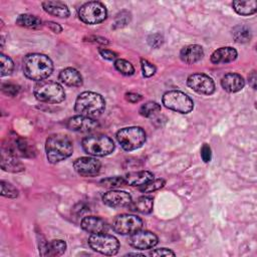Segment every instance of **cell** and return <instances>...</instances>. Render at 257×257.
Masks as SVG:
<instances>
[{"label":"cell","mask_w":257,"mask_h":257,"mask_svg":"<svg viewBox=\"0 0 257 257\" xmlns=\"http://www.w3.org/2000/svg\"><path fill=\"white\" fill-rule=\"evenodd\" d=\"M160 111H161V105L156 101H148L140 107V113L146 117L154 116Z\"/></svg>","instance_id":"cell-30"},{"label":"cell","mask_w":257,"mask_h":257,"mask_svg":"<svg viewBox=\"0 0 257 257\" xmlns=\"http://www.w3.org/2000/svg\"><path fill=\"white\" fill-rule=\"evenodd\" d=\"M204 56L203 47L198 44H190L182 48L180 52V58L187 64H194L202 59Z\"/></svg>","instance_id":"cell-18"},{"label":"cell","mask_w":257,"mask_h":257,"mask_svg":"<svg viewBox=\"0 0 257 257\" xmlns=\"http://www.w3.org/2000/svg\"><path fill=\"white\" fill-rule=\"evenodd\" d=\"M107 15L105 6L98 1L86 2L78 9L79 19L86 24H98L102 22Z\"/></svg>","instance_id":"cell-9"},{"label":"cell","mask_w":257,"mask_h":257,"mask_svg":"<svg viewBox=\"0 0 257 257\" xmlns=\"http://www.w3.org/2000/svg\"><path fill=\"white\" fill-rule=\"evenodd\" d=\"M201 157H202V160L205 163H209L211 161L212 153H211V148L208 144H204L202 146V148H201Z\"/></svg>","instance_id":"cell-40"},{"label":"cell","mask_w":257,"mask_h":257,"mask_svg":"<svg viewBox=\"0 0 257 257\" xmlns=\"http://www.w3.org/2000/svg\"><path fill=\"white\" fill-rule=\"evenodd\" d=\"M154 179V175L149 171H139L126 174L124 177L125 184L130 186H142Z\"/></svg>","instance_id":"cell-25"},{"label":"cell","mask_w":257,"mask_h":257,"mask_svg":"<svg viewBox=\"0 0 257 257\" xmlns=\"http://www.w3.org/2000/svg\"><path fill=\"white\" fill-rule=\"evenodd\" d=\"M131 21V13L126 10H122L118 12L114 18L113 28H121L128 24Z\"/></svg>","instance_id":"cell-35"},{"label":"cell","mask_w":257,"mask_h":257,"mask_svg":"<svg viewBox=\"0 0 257 257\" xmlns=\"http://www.w3.org/2000/svg\"><path fill=\"white\" fill-rule=\"evenodd\" d=\"M221 85L228 92H237L244 87L245 80L240 74L231 72L222 77Z\"/></svg>","instance_id":"cell-19"},{"label":"cell","mask_w":257,"mask_h":257,"mask_svg":"<svg viewBox=\"0 0 257 257\" xmlns=\"http://www.w3.org/2000/svg\"><path fill=\"white\" fill-rule=\"evenodd\" d=\"M46 25H47V27H48L51 31H53L54 33H59V32L62 31V27H61L59 24L55 23V22L47 21V22H46Z\"/></svg>","instance_id":"cell-45"},{"label":"cell","mask_w":257,"mask_h":257,"mask_svg":"<svg viewBox=\"0 0 257 257\" xmlns=\"http://www.w3.org/2000/svg\"><path fill=\"white\" fill-rule=\"evenodd\" d=\"M82 148L85 153L95 157L109 155L114 150V144L110 138L104 135H91L82 140Z\"/></svg>","instance_id":"cell-5"},{"label":"cell","mask_w":257,"mask_h":257,"mask_svg":"<svg viewBox=\"0 0 257 257\" xmlns=\"http://www.w3.org/2000/svg\"><path fill=\"white\" fill-rule=\"evenodd\" d=\"M16 24L19 26H22V27H26V28L37 29L42 26V21L34 15L20 14L16 19Z\"/></svg>","instance_id":"cell-28"},{"label":"cell","mask_w":257,"mask_h":257,"mask_svg":"<svg viewBox=\"0 0 257 257\" xmlns=\"http://www.w3.org/2000/svg\"><path fill=\"white\" fill-rule=\"evenodd\" d=\"M1 169L6 172L11 173H19L24 171V166L21 164V162L18 161L17 157L8 153L7 151L2 149L1 153V161H0Z\"/></svg>","instance_id":"cell-20"},{"label":"cell","mask_w":257,"mask_h":257,"mask_svg":"<svg viewBox=\"0 0 257 257\" xmlns=\"http://www.w3.org/2000/svg\"><path fill=\"white\" fill-rule=\"evenodd\" d=\"M81 228L90 234L107 233L109 230L108 224L101 218L95 216H86L80 222Z\"/></svg>","instance_id":"cell-17"},{"label":"cell","mask_w":257,"mask_h":257,"mask_svg":"<svg viewBox=\"0 0 257 257\" xmlns=\"http://www.w3.org/2000/svg\"><path fill=\"white\" fill-rule=\"evenodd\" d=\"M233 38L238 43H247L251 39V31L247 26H236L233 29Z\"/></svg>","instance_id":"cell-29"},{"label":"cell","mask_w":257,"mask_h":257,"mask_svg":"<svg viewBox=\"0 0 257 257\" xmlns=\"http://www.w3.org/2000/svg\"><path fill=\"white\" fill-rule=\"evenodd\" d=\"M116 140L125 151H134L141 148L146 142V133L140 126H128L116 133Z\"/></svg>","instance_id":"cell-6"},{"label":"cell","mask_w":257,"mask_h":257,"mask_svg":"<svg viewBox=\"0 0 257 257\" xmlns=\"http://www.w3.org/2000/svg\"><path fill=\"white\" fill-rule=\"evenodd\" d=\"M175 252L167 248H159L150 252V256H175Z\"/></svg>","instance_id":"cell-41"},{"label":"cell","mask_w":257,"mask_h":257,"mask_svg":"<svg viewBox=\"0 0 257 257\" xmlns=\"http://www.w3.org/2000/svg\"><path fill=\"white\" fill-rule=\"evenodd\" d=\"M127 207L133 212H138L141 214H149L153 211V207H154L153 198L148 196L139 197L137 200L132 201V203Z\"/></svg>","instance_id":"cell-26"},{"label":"cell","mask_w":257,"mask_h":257,"mask_svg":"<svg viewBox=\"0 0 257 257\" xmlns=\"http://www.w3.org/2000/svg\"><path fill=\"white\" fill-rule=\"evenodd\" d=\"M143 226L144 222L140 217L130 214L118 215L112 222V229L121 235H132L140 231Z\"/></svg>","instance_id":"cell-11"},{"label":"cell","mask_w":257,"mask_h":257,"mask_svg":"<svg viewBox=\"0 0 257 257\" xmlns=\"http://www.w3.org/2000/svg\"><path fill=\"white\" fill-rule=\"evenodd\" d=\"M0 64H1V73H0L1 76L10 74L14 68L12 59L9 56L5 55L4 53L0 54Z\"/></svg>","instance_id":"cell-33"},{"label":"cell","mask_w":257,"mask_h":257,"mask_svg":"<svg viewBox=\"0 0 257 257\" xmlns=\"http://www.w3.org/2000/svg\"><path fill=\"white\" fill-rule=\"evenodd\" d=\"M66 126L74 132L89 133L95 131L99 126V123L92 117L78 114L70 117L66 122Z\"/></svg>","instance_id":"cell-15"},{"label":"cell","mask_w":257,"mask_h":257,"mask_svg":"<svg viewBox=\"0 0 257 257\" xmlns=\"http://www.w3.org/2000/svg\"><path fill=\"white\" fill-rule=\"evenodd\" d=\"M102 202L112 208L127 207L132 203V197L125 191L112 190L102 195Z\"/></svg>","instance_id":"cell-16"},{"label":"cell","mask_w":257,"mask_h":257,"mask_svg":"<svg viewBox=\"0 0 257 257\" xmlns=\"http://www.w3.org/2000/svg\"><path fill=\"white\" fill-rule=\"evenodd\" d=\"M89 42H93V43H99V44H103V45H107L108 41L106 38L100 37V36H88L87 40Z\"/></svg>","instance_id":"cell-43"},{"label":"cell","mask_w":257,"mask_h":257,"mask_svg":"<svg viewBox=\"0 0 257 257\" xmlns=\"http://www.w3.org/2000/svg\"><path fill=\"white\" fill-rule=\"evenodd\" d=\"M165 185V180L163 179H153L152 181L142 185L139 187V190L143 193H152L154 191H157L161 188H163Z\"/></svg>","instance_id":"cell-32"},{"label":"cell","mask_w":257,"mask_h":257,"mask_svg":"<svg viewBox=\"0 0 257 257\" xmlns=\"http://www.w3.org/2000/svg\"><path fill=\"white\" fill-rule=\"evenodd\" d=\"M22 68L25 76L29 79L42 81L51 74L53 63L45 54L30 53L24 57Z\"/></svg>","instance_id":"cell-1"},{"label":"cell","mask_w":257,"mask_h":257,"mask_svg":"<svg viewBox=\"0 0 257 257\" xmlns=\"http://www.w3.org/2000/svg\"><path fill=\"white\" fill-rule=\"evenodd\" d=\"M127 255H134V256H144L143 254H139V253H128Z\"/></svg>","instance_id":"cell-47"},{"label":"cell","mask_w":257,"mask_h":257,"mask_svg":"<svg viewBox=\"0 0 257 257\" xmlns=\"http://www.w3.org/2000/svg\"><path fill=\"white\" fill-rule=\"evenodd\" d=\"M100 184L105 188H116L125 184V180L123 177H109L100 181Z\"/></svg>","instance_id":"cell-36"},{"label":"cell","mask_w":257,"mask_h":257,"mask_svg":"<svg viewBox=\"0 0 257 257\" xmlns=\"http://www.w3.org/2000/svg\"><path fill=\"white\" fill-rule=\"evenodd\" d=\"M39 248L42 256H60L65 252L66 243L63 240L56 239L48 243H41Z\"/></svg>","instance_id":"cell-21"},{"label":"cell","mask_w":257,"mask_h":257,"mask_svg":"<svg viewBox=\"0 0 257 257\" xmlns=\"http://www.w3.org/2000/svg\"><path fill=\"white\" fill-rule=\"evenodd\" d=\"M0 186H1V195L3 197L10 198V199H15L18 196V190L13 185H11L10 183L5 182V181H1Z\"/></svg>","instance_id":"cell-34"},{"label":"cell","mask_w":257,"mask_h":257,"mask_svg":"<svg viewBox=\"0 0 257 257\" xmlns=\"http://www.w3.org/2000/svg\"><path fill=\"white\" fill-rule=\"evenodd\" d=\"M2 91L9 96H15V95H17V93L19 91V87L13 83H3Z\"/></svg>","instance_id":"cell-39"},{"label":"cell","mask_w":257,"mask_h":257,"mask_svg":"<svg viewBox=\"0 0 257 257\" xmlns=\"http://www.w3.org/2000/svg\"><path fill=\"white\" fill-rule=\"evenodd\" d=\"M141 67H142L143 75L145 77H151L156 72V66L150 61H148L147 59H144V58L141 59Z\"/></svg>","instance_id":"cell-37"},{"label":"cell","mask_w":257,"mask_h":257,"mask_svg":"<svg viewBox=\"0 0 257 257\" xmlns=\"http://www.w3.org/2000/svg\"><path fill=\"white\" fill-rule=\"evenodd\" d=\"M162 101L167 108L180 113H189L194 107L192 98L180 90L167 91L163 95Z\"/></svg>","instance_id":"cell-7"},{"label":"cell","mask_w":257,"mask_h":257,"mask_svg":"<svg viewBox=\"0 0 257 257\" xmlns=\"http://www.w3.org/2000/svg\"><path fill=\"white\" fill-rule=\"evenodd\" d=\"M33 92L39 101L47 103H58L65 98L63 87L59 83L50 80L39 81L35 85Z\"/></svg>","instance_id":"cell-4"},{"label":"cell","mask_w":257,"mask_h":257,"mask_svg":"<svg viewBox=\"0 0 257 257\" xmlns=\"http://www.w3.org/2000/svg\"><path fill=\"white\" fill-rule=\"evenodd\" d=\"M128 244L140 250L151 249L158 244V237L150 231H137L128 238Z\"/></svg>","instance_id":"cell-13"},{"label":"cell","mask_w":257,"mask_h":257,"mask_svg":"<svg viewBox=\"0 0 257 257\" xmlns=\"http://www.w3.org/2000/svg\"><path fill=\"white\" fill-rule=\"evenodd\" d=\"M125 99L132 103H136V102H139L141 99H142V96L138 93H135V92H127L125 94Z\"/></svg>","instance_id":"cell-44"},{"label":"cell","mask_w":257,"mask_h":257,"mask_svg":"<svg viewBox=\"0 0 257 257\" xmlns=\"http://www.w3.org/2000/svg\"><path fill=\"white\" fill-rule=\"evenodd\" d=\"M249 78V83L250 85L252 86V88H256V72L255 71H252L251 74L248 76Z\"/></svg>","instance_id":"cell-46"},{"label":"cell","mask_w":257,"mask_h":257,"mask_svg":"<svg viewBox=\"0 0 257 257\" xmlns=\"http://www.w3.org/2000/svg\"><path fill=\"white\" fill-rule=\"evenodd\" d=\"M42 7L44 11L50 15L66 18L69 16V9L66 4L61 1H43Z\"/></svg>","instance_id":"cell-23"},{"label":"cell","mask_w":257,"mask_h":257,"mask_svg":"<svg viewBox=\"0 0 257 257\" xmlns=\"http://www.w3.org/2000/svg\"><path fill=\"white\" fill-rule=\"evenodd\" d=\"M2 149L16 156L17 158H34L36 155V149L34 145L28 140L20 138L16 135L9 137L7 143L3 145Z\"/></svg>","instance_id":"cell-10"},{"label":"cell","mask_w":257,"mask_h":257,"mask_svg":"<svg viewBox=\"0 0 257 257\" xmlns=\"http://www.w3.org/2000/svg\"><path fill=\"white\" fill-rule=\"evenodd\" d=\"M237 58V51L233 47L226 46L215 50L211 55V61L214 64H223L234 61Z\"/></svg>","instance_id":"cell-22"},{"label":"cell","mask_w":257,"mask_h":257,"mask_svg":"<svg viewBox=\"0 0 257 257\" xmlns=\"http://www.w3.org/2000/svg\"><path fill=\"white\" fill-rule=\"evenodd\" d=\"M88 245L92 250L107 256L115 255L119 249L118 240L107 233L91 234L88 238Z\"/></svg>","instance_id":"cell-8"},{"label":"cell","mask_w":257,"mask_h":257,"mask_svg":"<svg viewBox=\"0 0 257 257\" xmlns=\"http://www.w3.org/2000/svg\"><path fill=\"white\" fill-rule=\"evenodd\" d=\"M73 151L72 142L66 136L62 134H56L48 137L45 143V152L47 160L56 164L71 156Z\"/></svg>","instance_id":"cell-2"},{"label":"cell","mask_w":257,"mask_h":257,"mask_svg":"<svg viewBox=\"0 0 257 257\" xmlns=\"http://www.w3.org/2000/svg\"><path fill=\"white\" fill-rule=\"evenodd\" d=\"M98 51H99V54H100L103 58H105V59H107V60H112V59L116 58V53L113 52V51H111V50H109V49L100 48Z\"/></svg>","instance_id":"cell-42"},{"label":"cell","mask_w":257,"mask_h":257,"mask_svg":"<svg viewBox=\"0 0 257 257\" xmlns=\"http://www.w3.org/2000/svg\"><path fill=\"white\" fill-rule=\"evenodd\" d=\"M59 79L61 82L68 86H80L82 84V76L81 74L72 67L64 68L59 73Z\"/></svg>","instance_id":"cell-24"},{"label":"cell","mask_w":257,"mask_h":257,"mask_svg":"<svg viewBox=\"0 0 257 257\" xmlns=\"http://www.w3.org/2000/svg\"><path fill=\"white\" fill-rule=\"evenodd\" d=\"M74 170L83 177H93L99 173L100 162L95 158L81 157L74 161Z\"/></svg>","instance_id":"cell-14"},{"label":"cell","mask_w":257,"mask_h":257,"mask_svg":"<svg viewBox=\"0 0 257 257\" xmlns=\"http://www.w3.org/2000/svg\"><path fill=\"white\" fill-rule=\"evenodd\" d=\"M163 36L160 33H155V34H151L148 38V43L150 44V46H152L153 48H158L163 44Z\"/></svg>","instance_id":"cell-38"},{"label":"cell","mask_w":257,"mask_h":257,"mask_svg":"<svg viewBox=\"0 0 257 257\" xmlns=\"http://www.w3.org/2000/svg\"><path fill=\"white\" fill-rule=\"evenodd\" d=\"M233 9L240 15L248 16L252 15L257 10V3L255 0H247V1H240L236 0L232 3Z\"/></svg>","instance_id":"cell-27"},{"label":"cell","mask_w":257,"mask_h":257,"mask_svg":"<svg viewBox=\"0 0 257 257\" xmlns=\"http://www.w3.org/2000/svg\"><path fill=\"white\" fill-rule=\"evenodd\" d=\"M105 108L104 98L92 91H84L80 93L76 100L74 109L79 115L94 117L99 115Z\"/></svg>","instance_id":"cell-3"},{"label":"cell","mask_w":257,"mask_h":257,"mask_svg":"<svg viewBox=\"0 0 257 257\" xmlns=\"http://www.w3.org/2000/svg\"><path fill=\"white\" fill-rule=\"evenodd\" d=\"M114 67L118 72H120L121 74L126 75V76L133 75L135 72V68H134L133 64L125 59H121V58L116 59L114 61Z\"/></svg>","instance_id":"cell-31"},{"label":"cell","mask_w":257,"mask_h":257,"mask_svg":"<svg viewBox=\"0 0 257 257\" xmlns=\"http://www.w3.org/2000/svg\"><path fill=\"white\" fill-rule=\"evenodd\" d=\"M190 88L200 94L210 95L215 91V83L213 79L204 73H193L187 79Z\"/></svg>","instance_id":"cell-12"}]
</instances>
